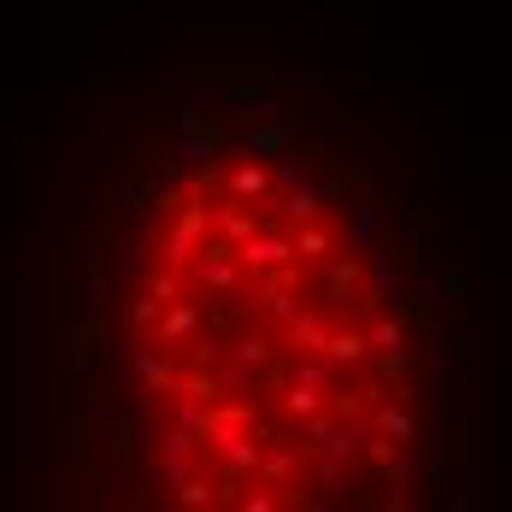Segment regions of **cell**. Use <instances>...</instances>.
<instances>
[{"instance_id": "1", "label": "cell", "mask_w": 512, "mask_h": 512, "mask_svg": "<svg viewBox=\"0 0 512 512\" xmlns=\"http://www.w3.org/2000/svg\"><path fill=\"white\" fill-rule=\"evenodd\" d=\"M36 418H30V289H18V454H30Z\"/></svg>"}, {"instance_id": "2", "label": "cell", "mask_w": 512, "mask_h": 512, "mask_svg": "<svg viewBox=\"0 0 512 512\" xmlns=\"http://www.w3.org/2000/svg\"><path fill=\"white\" fill-rule=\"evenodd\" d=\"M189 212L177 218V236H171V259H189L195 254V242L206 236V206H195V201H183Z\"/></svg>"}, {"instance_id": "3", "label": "cell", "mask_w": 512, "mask_h": 512, "mask_svg": "<svg viewBox=\"0 0 512 512\" xmlns=\"http://www.w3.org/2000/svg\"><path fill=\"white\" fill-rule=\"evenodd\" d=\"M236 254L248 259V265H289V259H295V248H289V242H277V236H259V230H254Z\"/></svg>"}, {"instance_id": "4", "label": "cell", "mask_w": 512, "mask_h": 512, "mask_svg": "<svg viewBox=\"0 0 512 512\" xmlns=\"http://www.w3.org/2000/svg\"><path fill=\"white\" fill-rule=\"evenodd\" d=\"M218 230H224L230 242H248V236L259 230V218L254 212H242V206H218Z\"/></svg>"}, {"instance_id": "5", "label": "cell", "mask_w": 512, "mask_h": 512, "mask_svg": "<svg viewBox=\"0 0 512 512\" xmlns=\"http://www.w3.org/2000/svg\"><path fill=\"white\" fill-rule=\"evenodd\" d=\"M324 359H342V365H354V359H365V336H324V348H318Z\"/></svg>"}, {"instance_id": "6", "label": "cell", "mask_w": 512, "mask_h": 512, "mask_svg": "<svg viewBox=\"0 0 512 512\" xmlns=\"http://www.w3.org/2000/svg\"><path fill=\"white\" fill-rule=\"evenodd\" d=\"M354 295H359V271L354 265H336L330 271V307H348Z\"/></svg>"}, {"instance_id": "7", "label": "cell", "mask_w": 512, "mask_h": 512, "mask_svg": "<svg viewBox=\"0 0 512 512\" xmlns=\"http://www.w3.org/2000/svg\"><path fill=\"white\" fill-rule=\"evenodd\" d=\"M377 436H389V442H412V418L401 407H383L377 412Z\"/></svg>"}, {"instance_id": "8", "label": "cell", "mask_w": 512, "mask_h": 512, "mask_svg": "<svg viewBox=\"0 0 512 512\" xmlns=\"http://www.w3.org/2000/svg\"><path fill=\"white\" fill-rule=\"evenodd\" d=\"M159 336H165V342H183V336H195V307H177L165 324H159Z\"/></svg>"}, {"instance_id": "9", "label": "cell", "mask_w": 512, "mask_h": 512, "mask_svg": "<svg viewBox=\"0 0 512 512\" xmlns=\"http://www.w3.org/2000/svg\"><path fill=\"white\" fill-rule=\"evenodd\" d=\"M230 189H236V195H242V201H259V195H265V171H259V165H242V171H236V183H230Z\"/></svg>"}, {"instance_id": "10", "label": "cell", "mask_w": 512, "mask_h": 512, "mask_svg": "<svg viewBox=\"0 0 512 512\" xmlns=\"http://www.w3.org/2000/svg\"><path fill=\"white\" fill-rule=\"evenodd\" d=\"M248 142H254L259 154H283V124H259Z\"/></svg>"}, {"instance_id": "11", "label": "cell", "mask_w": 512, "mask_h": 512, "mask_svg": "<svg viewBox=\"0 0 512 512\" xmlns=\"http://www.w3.org/2000/svg\"><path fill=\"white\" fill-rule=\"evenodd\" d=\"M171 389H183L189 401H212V395H218V383H212V377H183V383H171Z\"/></svg>"}, {"instance_id": "12", "label": "cell", "mask_w": 512, "mask_h": 512, "mask_svg": "<svg viewBox=\"0 0 512 512\" xmlns=\"http://www.w3.org/2000/svg\"><path fill=\"white\" fill-rule=\"evenodd\" d=\"M289 218H318V195L312 189H295L289 195Z\"/></svg>"}, {"instance_id": "13", "label": "cell", "mask_w": 512, "mask_h": 512, "mask_svg": "<svg viewBox=\"0 0 512 512\" xmlns=\"http://www.w3.org/2000/svg\"><path fill=\"white\" fill-rule=\"evenodd\" d=\"M324 248H330V236H324V230H307V236L295 242V254H307V259H318Z\"/></svg>"}, {"instance_id": "14", "label": "cell", "mask_w": 512, "mask_h": 512, "mask_svg": "<svg viewBox=\"0 0 512 512\" xmlns=\"http://www.w3.org/2000/svg\"><path fill=\"white\" fill-rule=\"evenodd\" d=\"M295 342H307V348H324V330H318L312 318H295Z\"/></svg>"}, {"instance_id": "15", "label": "cell", "mask_w": 512, "mask_h": 512, "mask_svg": "<svg viewBox=\"0 0 512 512\" xmlns=\"http://www.w3.org/2000/svg\"><path fill=\"white\" fill-rule=\"evenodd\" d=\"M371 342H377V348H401V324H377Z\"/></svg>"}, {"instance_id": "16", "label": "cell", "mask_w": 512, "mask_h": 512, "mask_svg": "<svg viewBox=\"0 0 512 512\" xmlns=\"http://www.w3.org/2000/svg\"><path fill=\"white\" fill-rule=\"evenodd\" d=\"M206 189H212V165H206V171H195V177H189V201H206Z\"/></svg>"}, {"instance_id": "17", "label": "cell", "mask_w": 512, "mask_h": 512, "mask_svg": "<svg viewBox=\"0 0 512 512\" xmlns=\"http://www.w3.org/2000/svg\"><path fill=\"white\" fill-rule=\"evenodd\" d=\"M395 448H401V442H389V436H377V442H371V460H377V465H389V460H395Z\"/></svg>"}, {"instance_id": "18", "label": "cell", "mask_w": 512, "mask_h": 512, "mask_svg": "<svg viewBox=\"0 0 512 512\" xmlns=\"http://www.w3.org/2000/svg\"><path fill=\"white\" fill-rule=\"evenodd\" d=\"M354 448H359V430H342V436L330 442V454H336V460H342V454H354Z\"/></svg>"}, {"instance_id": "19", "label": "cell", "mask_w": 512, "mask_h": 512, "mask_svg": "<svg viewBox=\"0 0 512 512\" xmlns=\"http://www.w3.org/2000/svg\"><path fill=\"white\" fill-rule=\"evenodd\" d=\"M183 501H189V507H201V501H212V489H206V483H183Z\"/></svg>"}]
</instances>
